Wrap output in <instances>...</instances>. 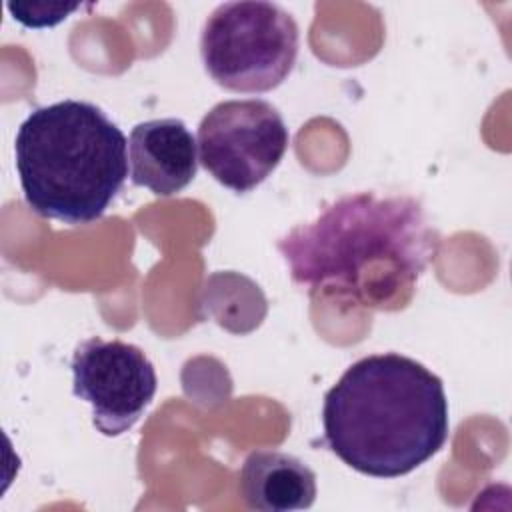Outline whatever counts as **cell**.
Returning a JSON list of instances; mask_svg holds the SVG:
<instances>
[{
    "label": "cell",
    "mask_w": 512,
    "mask_h": 512,
    "mask_svg": "<svg viewBox=\"0 0 512 512\" xmlns=\"http://www.w3.org/2000/svg\"><path fill=\"white\" fill-rule=\"evenodd\" d=\"M438 232L412 196L346 194L278 240L294 284L370 310H402L436 256Z\"/></svg>",
    "instance_id": "cell-1"
},
{
    "label": "cell",
    "mask_w": 512,
    "mask_h": 512,
    "mask_svg": "<svg viewBox=\"0 0 512 512\" xmlns=\"http://www.w3.org/2000/svg\"><path fill=\"white\" fill-rule=\"evenodd\" d=\"M322 426L328 448L352 470L374 478L410 474L448 438L444 384L408 356H364L326 392Z\"/></svg>",
    "instance_id": "cell-2"
},
{
    "label": "cell",
    "mask_w": 512,
    "mask_h": 512,
    "mask_svg": "<svg viewBox=\"0 0 512 512\" xmlns=\"http://www.w3.org/2000/svg\"><path fill=\"white\" fill-rule=\"evenodd\" d=\"M14 156L26 204L72 226L102 218L130 168L124 132L86 100L32 110L16 132Z\"/></svg>",
    "instance_id": "cell-3"
},
{
    "label": "cell",
    "mask_w": 512,
    "mask_h": 512,
    "mask_svg": "<svg viewBox=\"0 0 512 512\" xmlns=\"http://www.w3.org/2000/svg\"><path fill=\"white\" fill-rule=\"evenodd\" d=\"M300 32L274 2L242 0L216 6L200 32V58L210 78L232 92L280 86L298 58Z\"/></svg>",
    "instance_id": "cell-4"
},
{
    "label": "cell",
    "mask_w": 512,
    "mask_h": 512,
    "mask_svg": "<svg viewBox=\"0 0 512 512\" xmlns=\"http://www.w3.org/2000/svg\"><path fill=\"white\" fill-rule=\"evenodd\" d=\"M288 128L260 98L224 100L198 126V160L222 186L244 194L262 184L288 150Z\"/></svg>",
    "instance_id": "cell-5"
},
{
    "label": "cell",
    "mask_w": 512,
    "mask_h": 512,
    "mask_svg": "<svg viewBox=\"0 0 512 512\" xmlns=\"http://www.w3.org/2000/svg\"><path fill=\"white\" fill-rule=\"evenodd\" d=\"M156 386L154 364L134 344L94 336L74 350V396L92 406V424L104 436L128 432L152 404Z\"/></svg>",
    "instance_id": "cell-6"
},
{
    "label": "cell",
    "mask_w": 512,
    "mask_h": 512,
    "mask_svg": "<svg viewBox=\"0 0 512 512\" xmlns=\"http://www.w3.org/2000/svg\"><path fill=\"white\" fill-rule=\"evenodd\" d=\"M196 140L178 118L140 122L128 138L130 180L156 196L184 190L196 176Z\"/></svg>",
    "instance_id": "cell-7"
},
{
    "label": "cell",
    "mask_w": 512,
    "mask_h": 512,
    "mask_svg": "<svg viewBox=\"0 0 512 512\" xmlns=\"http://www.w3.org/2000/svg\"><path fill=\"white\" fill-rule=\"evenodd\" d=\"M238 488L252 510H306L316 500V474L292 454L254 450L240 468Z\"/></svg>",
    "instance_id": "cell-8"
},
{
    "label": "cell",
    "mask_w": 512,
    "mask_h": 512,
    "mask_svg": "<svg viewBox=\"0 0 512 512\" xmlns=\"http://www.w3.org/2000/svg\"><path fill=\"white\" fill-rule=\"evenodd\" d=\"M80 8V2H8V10L14 20L28 28H46L66 20L74 10Z\"/></svg>",
    "instance_id": "cell-9"
}]
</instances>
